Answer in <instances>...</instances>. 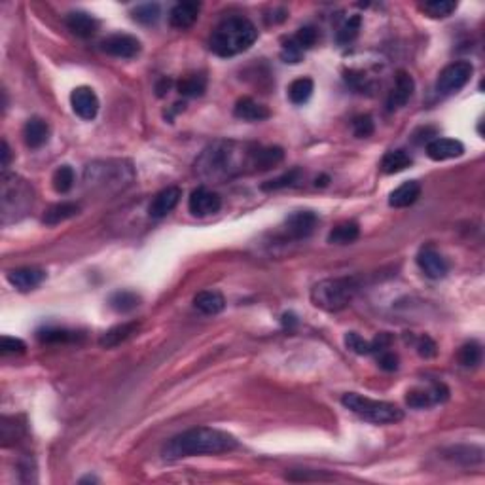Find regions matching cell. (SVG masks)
<instances>
[{
    "label": "cell",
    "mask_w": 485,
    "mask_h": 485,
    "mask_svg": "<svg viewBox=\"0 0 485 485\" xmlns=\"http://www.w3.org/2000/svg\"><path fill=\"white\" fill-rule=\"evenodd\" d=\"M258 154L260 146L218 140L203 150L196 161V169L203 179L222 182L245 171H258Z\"/></svg>",
    "instance_id": "cell-1"
},
{
    "label": "cell",
    "mask_w": 485,
    "mask_h": 485,
    "mask_svg": "<svg viewBox=\"0 0 485 485\" xmlns=\"http://www.w3.org/2000/svg\"><path fill=\"white\" fill-rule=\"evenodd\" d=\"M237 448V440L224 430L212 427L190 428L182 434H176L163 446V457L167 461H176L184 457L218 455Z\"/></svg>",
    "instance_id": "cell-2"
},
{
    "label": "cell",
    "mask_w": 485,
    "mask_h": 485,
    "mask_svg": "<svg viewBox=\"0 0 485 485\" xmlns=\"http://www.w3.org/2000/svg\"><path fill=\"white\" fill-rule=\"evenodd\" d=\"M258 38V30L246 17L235 15L218 23L209 40L210 51L218 57H233L246 51Z\"/></svg>",
    "instance_id": "cell-3"
},
{
    "label": "cell",
    "mask_w": 485,
    "mask_h": 485,
    "mask_svg": "<svg viewBox=\"0 0 485 485\" xmlns=\"http://www.w3.org/2000/svg\"><path fill=\"white\" fill-rule=\"evenodd\" d=\"M356 290H358V283L353 277L324 279L311 289V302L322 311L338 313L353 302Z\"/></svg>",
    "instance_id": "cell-4"
},
{
    "label": "cell",
    "mask_w": 485,
    "mask_h": 485,
    "mask_svg": "<svg viewBox=\"0 0 485 485\" xmlns=\"http://www.w3.org/2000/svg\"><path fill=\"white\" fill-rule=\"evenodd\" d=\"M341 404L353 413H356L358 417H363L364 421L376 423V425H389V423H399V421L404 419V412L396 404L383 402V400L366 399V396L356 394V392L343 394Z\"/></svg>",
    "instance_id": "cell-5"
},
{
    "label": "cell",
    "mask_w": 485,
    "mask_h": 485,
    "mask_svg": "<svg viewBox=\"0 0 485 485\" xmlns=\"http://www.w3.org/2000/svg\"><path fill=\"white\" fill-rule=\"evenodd\" d=\"M0 205H2V222L6 224L8 214H14V218H17L15 212H25L29 205H33V188L23 179L4 171Z\"/></svg>",
    "instance_id": "cell-6"
},
{
    "label": "cell",
    "mask_w": 485,
    "mask_h": 485,
    "mask_svg": "<svg viewBox=\"0 0 485 485\" xmlns=\"http://www.w3.org/2000/svg\"><path fill=\"white\" fill-rule=\"evenodd\" d=\"M472 73H474V66L468 63V61H457V63H451L443 68L438 80H436V91L442 95H451L457 93L459 89H463L468 80H470Z\"/></svg>",
    "instance_id": "cell-7"
},
{
    "label": "cell",
    "mask_w": 485,
    "mask_h": 485,
    "mask_svg": "<svg viewBox=\"0 0 485 485\" xmlns=\"http://www.w3.org/2000/svg\"><path fill=\"white\" fill-rule=\"evenodd\" d=\"M319 224V218L313 210H298L294 214H290L286 220H284V235L290 237V239L300 241L309 237L315 228Z\"/></svg>",
    "instance_id": "cell-8"
},
{
    "label": "cell",
    "mask_w": 485,
    "mask_h": 485,
    "mask_svg": "<svg viewBox=\"0 0 485 485\" xmlns=\"http://www.w3.org/2000/svg\"><path fill=\"white\" fill-rule=\"evenodd\" d=\"M101 50L112 57L133 59L140 53V42L131 35H112L102 40Z\"/></svg>",
    "instance_id": "cell-9"
},
{
    "label": "cell",
    "mask_w": 485,
    "mask_h": 485,
    "mask_svg": "<svg viewBox=\"0 0 485 485\" xmlns=\"http://www.w3.org/2000/svg\"><path fill=\"white\" fill-rule=\"evenodd\" d=\"M220 207H222V199H220V196L214 194V192H210V190H207L205 186L196 188L194 192H192V196H190L188 209L194 217H199V218L209 217V214L218 212Z\"/></svg>",
    "instance_id": "cell-10"
},
{
    "label": "cell",
    "mask_w": 485,
    "mask_h": 485,
    "mask_svg": "<svg viewBox=\"0 0 485 485\" xmlns=\"http://www.w3.org/2000/svg\"><path fill=\"white\" fill-rule=\"evenodd\" d=\"M417 266L428 279H443L448 275L449 266L442 254L432 246H423L417 254Z\"/></svg>",
    "instance_id": "cell-11"
},
{
    "label": "cell",
    "mask_w": 485,
    "mask_h": 485,
    "mask_svg": "<svg viewBox=\"0 0 485 485\" xmlns=\"http://www.w3.org/2000/svg\"><path fill=\"white\" fill-rule=\"evenodd\" d=\"M71 104L76 116L82 120H93L99 112V97L91 87L80 86L71 93Z\"/></svg>",
    "instance_id": "cell-12"
},
{
    "label": "cell",
    "mask_w": 485,
    "mask_h": 485,
    "mask_svg": "<svg viewBox=\"0 0 485 485\" xmlns=\"http://www.w3.org/2000/svg\"><path fill=\"white\" fill-rule=\"evenodd\" d=\"M448 396H449V391L446 385L432 383V389H430V391H419V389H413V391L408 392L405 402H408L410 408L423 410V408H430V405L438 404V402H446Z\"/></svg>",
    "instance_id": "cell-13"
},
{
    "label": "cell",
    "mask_w": 485,
    "mask_h": 485,
    "mask_svg": "<svg viewBox=\"0 0 485 485\" xmlns=\"http://www.w3.org/2000/svg\"><path fill=\"white\" fill-rule=\"evenodd\" d=\"M199 12H201V4L196 2V0L179 2V4L171 10V14H169V23H171L173 29H190V27L197 21Z\"/></svg>",
    "instance_id": "cell-14"
},
{
    "label": "cell",
    "mask_w": 485,
    "mask_h": 485,
    "mask_svg": "<svg viewBox=\"0 0 485 485\" xmlns=\"http://www.w3.org/2000/svg\"><path fill=\"white\" fill-rule=\"evenodd\" d=\"M464 154V145L457 138H432L427 145V156L434 161L453 160Z\"/></svg>",
    "instance_id": "cell-15"
},
{
    "label": "cell",
    "mask_w": 485,
    "mask_h": 485,
    "mask_svg": "<svg viewBox=\"0 0 485 485\" xmlns=\"http://www.w3.org/2000/svg\"><path fill=\"white\" fill-rule=\"evenodd\" d=\"M181 197H182V190L176 188V186H169V188L161 190L160 194H156V197H154L152 203H150V207H148V214H150L152 218H156V220L167 217V214H169V212L179 205Z\"/></svg>",
    "instance_id": "cell-16"
},
{
    "label": "cell",
    "mask_w": 485,
    "mask_h": 485,
    "mask_svg": "<svg viewBox=\"0 0 485 485\" xmlns=\"http://www.w3.org/2000/svg\"><path fill=\"white\" fill-rule=\"evenodd\" d=\"M46 279V271L38 268H19L14 269L8 273V281L10 284L17 289L19 292H30L37 286L42 284V281Z\"/></svg>",
    "instance_id": "cell-17"
},
{
    "label": "cell",
    "mask_w": 485,
    "mask_h": 485,
    "mask_svg": "<svg viewBox=\"0 0 485 485\" xmlns=\"http://www.w3.org/2000/svg\"><path fill=\"white\" fill-rule=\"evenodd\" d=\"M413 91H415V82L408 73L400 71L396 74V82H394V89L389 95V101H387V107L389 110H396L405 107L410 99L413 97Z\"/></svg>",
    "instance_id": "cell-18"
},
{
    "label": "cell",
    "mask_w": 485,
    "mask_h": 485,
    "mask_svg": "<svg viewBox=\"0 0 485 485\" xmlns=\"http://www.w3.org/2000/svg\"><path fill=\"white\" fill-rule=\"evenodd\" d=\"M65 25L68 27V30L80 38H89L93 37L95 33L99 30V21L95 19L93 15L87 14V12H82V10H76V12H71L66 14Z\"/></svg>",
    "instance_id": "cell-19"
},
{
    "label": "cell",
    "mask_w": 485,
    "mask_h": 485,
    "mask_svg": "<svg viewBox=\"0 0 485 485\" xmlns=\"http://www.w3.org/2000/svg\"><path fill=\"white\" fill-rule=\"evenodd\" d=\"M233 114L239 120H245V122H264L271 116L268 107H264L260 102H256L250 97H243L239 101L235 102V109H233Z\"/></svg>",
    "instance_id": "cell-20"
},
{
    "label": "cell",
    "mask_w": 485,
    "mask_h": 485,
    "mask_svg": "<svg viewBox=\"0 0 485 485\" xmlns=\"http://www.w3.org/2000/svg\"><path fill=\"white\" fill-rule=\"evenodd\" d=\"M23 138L29 148H40L50 138V125L42 118H30L23 127Z\"/></svg>",
    "instance_id": "cell-21"
},
{
    "label": "cell",
    "mask_w": 485,
    "mask_h": 485,
    "mask_svg": "<svg viewBox=\"0 0 485 485\" xmlns=\"http://www.w3.org/2000/svg\"><path fill=\"white\" fill-rule=\"evenodd\" d=\"M421 196V184L417 181H408L400 184L399 188L391 192L389 196V205L394 209H404L417 201Z\"/></svg>",
    "instance_id": "cell-22"
},
{
    "label": "cell",
    "mask_w": 485,
    "mask_h": 485,
    "mask_svg": "<svg viewBox=\"0 0 485 485\" xmlns=\"http://www.w3.org/2000/svg\"><path fill=\"white\" fill-rule=\"evenodd\" d=\"M137 320H131V322H123V324H118L114 328H110L107 332L102 333L101 340H99V345L104 349L118 347L120 343H123L125 340H129L133 333H137L138 330Z\"/></svg>",
    "instance_id": "cell-23"
},
{
    "label": "cell",
    "mask_w": 485,
    "mask_h": 485,
    "mask_svg": "<svg viewBox=\"0 0 485 485\" xmlns=\"http://www.w3.org/2000/svg\"><path fill=\"white\" fill-rule=\"evenodd\" d=\"M194 305L203 315H218V313L224 311L226 300L217 290H203L194 298Z\"/></svg>",
    "instance_id": "cell-24"
},
{
    "label": "cell",
    "mask_w": 485,
    "mask_h": 485,
    "mask_svg": "<svg viewBox=\"0 0 485 485\" xmlns=\"http://www.w3.org/2000/svg\"><path fill=\"white\" fill-rule=\"evenodd\" d=\"M80 212V205L78 203H57V205H51L50 209L46 210L44 214V224L48 226H57L61 222H65L68 218L76 217Z\"/></svg>",
    "instance_id": "cell-25"
},
{
    "label": "cell",
    "mask_w": 485,
    "mask_h": 485,
    "mask_svg": "<svg viewBox=\"0 0 485 485\" xmlns=\"http://www.w3.org/2000/svg\"><path fill=\"white\" fill-rule=\"evenodd\" d=\"M412 163V156L405 152V150H391V152L385 154L379 167H381V171H383L385 174H394L408 169Z\"/></svg>",
    "instance_id": "cell-26"
},
{
    "label": "cell",
    "mask_w": 485,
    "mask_h": 485,
    "mask_svg": "<svg viewBox=\"0 0 485 485\" xmlns=\"http://www.w3.org/2000/svg\"><path fill=\"white\" fill-rule=\"evenodd\" d=\"M109 304L116 313H129L140 305V296L133 290H116L110 294Z\"/></svg>",
    "instance_id": "cell-27"
},
{
    "label": "cell",
    "mask_w": 485,
    "mask_h": 485,
    "mask_svg": "<svg viewBox=\"0 0 485 485\" xmlns=\"http://www.w3.org/2000/svg\"><path fill=\"white\" fill-rule=\"evenodd\" d=\"M360 235V228L356 222H341L340 226H336L330 235H328V243H336V245H349L353 241L358 239Z\"/></svg>",
    "instance_id": "cell-28"
},
{
    "label": "cell",
    "mask_w": 485,
    "mask_h": 485,
    "mask_svg": "<svg viewBox=\"0 0 485 485\" xmlns=\"http://www.w3.org/2000/svg\"><path fill=\"white\" fill-rule=\"evenodd\" d=\"M37 338L42 343H68L80 340V333L66 328H42L37 332Z\"/></svg>",
    "instance_id": "cell-29"
},
{
    "label": "cell",
    "mask_w": 485,
    "mask_h": 485,
    "mask_svg": "<svg viewBox=\"0 0 485 485\" xmlns=\"http://www.w3.org/2000/svg\"><path fill=\"white\" fill-rule=\"evenodd\" d=\"M313 89H315V84L311 78H298L289 86V99L294 104H304L311 99Z\"/></svg>",
    "instance_id": "cell-30"
},
{
    "label": "cell",
    "mask_w": 485,
    "mask_h": 485,
    "mask_svg": "<svg viewBox=\"0 0 485 485\" xmlns=\"http://www.w3.org/2000/svg\"><path fill=\"white\" fill-rule=\"evenodd\" d=\"M176 87H179V93L184 97H199L207 89V78L203 74H190L186 78H182Z\"/></svg>",
    "instance_id": "cell-31"
},
{
    "label": "cell",
    "mask_w": 485,
    "mask_h": 485,
    "mask_svg": "<svg viewBox=\"0 0 485 485\" xmlns=\"http://www.w3.org/2000/svg\"><path fill=\"white\" fill-rule=\"evenodd\" d=\"M421 10L428 15V17H434V19H442V17H448L457 10V2H451V0H430V2H425Z\"/></svg>",
    "instance_id": "cell-32"
},
{
    "label": "cell",
    "mask_w": 485,
    "mask_h": 485,
    "mask_svg": "<svg viewBox=\"0 0 485 485\" xmlns=\"http://www.w3.org/2000/svg\"><path fill=\"white\" fill-rule=\"evenodd\" d=\"M161 8L156 2H148V4H140L133 10V19L140 25H154L160 19Z\"/></svg>",
    "instance_id": "cell-33"
},
{
    "label": "cell",
    "mask_w": 485,
    "mask_h": 485,
    "mask_svg": "<svg viewBox=\"0 0 485 485\" xmlns=\"http://www.w3.org/2000/svg\"><path fill=\"white\" fill-rule=\"evenodd\" d=\"M459 363L466 368H476L482 363V345L478 341H468L464 343L459 351Z\"/></svg>",
    "instance_id": "cell-34"
},
{
    "label": "cell",
    "mask_w": 485,
    "mask_h": 485,
    "mask_svg": "<svg viewBox=\"0 0 485 485\" xmlns=\"http://www.w3.org/2000/svg\"><path fill=\"white\" fill-rule=\"evenodd\" d=\"M51 182H53V188H55L57 194H66L68 190L73 188V184H74L73 167H68V165L59 167L57 171L53 173Z\"/></svg>",
    "instance_id": "cell-35"
},
{
    "label": "cell",
    "mask_w": 485,
    "mask_h": 485,
    "mask_svg": "<svg viewBox=\"0 0 485 485\" xmlns=\"http://www.w3.org/2000/svg\"><path fill=\"white\" fill-rule=\"evenodd\" d=\"M360 25H363V17L360 15H353L349 17L347 21L341 25V29L338 30V42L340 44H349L353 42L360 30Z\"/></svg>",
    "instance_id": "cell-36"
},
{
    "label": "cell",
    "mask_w": 485,
    "mask_h": 485,
    "mask_svg": "<svg viewBox=\"0 0 485 485\" xmlns=\"http://www.w3.org/2000/svg\"><path fill=\"white\" fill-rule=\"evenodd\" d=\"M298 176H300V169H292V171L281 174V176H277V179L264 182L260 188L264 190V192H273V190L286 188V186H292V184L298 181Z\"/></svg>",
    "instance_id": "cell-37"
},
{
    "label": "cell",
    "mask_w": 485,
    "mask_h": 485,
    "mask_svg": "<svg viewBox=\"0 0 485 485\" xmlns=\"http://www.w3.org/2000/svg\"><path fill=\"white\" fill-rule=\"evenodd\" d=\"M464 453H461V449L453 448L451 453L453 455H448L449 459L453 461H463L464 464H478L484 461V449L482 448H463Z\"/></svg>",
    "instance_id": "cell-38"
},
{
    "label": "cell",
    "mask_w": 485,
    "mask_h": 485,
    "mask_svg": "<svg viewBox=\"0 0 485 485\" xmlns=\"http://www.w3.org/2000/svg\"><path fill=\"white\" fill-rule=\"evenodd\" d=\"M345 345L356 355H372V341H366L356 332H349L345 336Z\"/></svg>",
    "instance_id": "cell-39"
},
{
    "label": "cell",
    "mask_w": 485,
    "mask_h": 485,
    "mask_svg": "<svg viewBox=\"0 0 485 485\" xmlns=\"http://www.w3.org/2000/svg\"><path fill=\"white\" fill-rule=\"evenodd\" d=\"M317 38H319V35H317V29H315V27H302L292 40H294L302 50H309V48H313V46L317 44Z\"/></svg>",
    "instance_id": "cell-40"
},
{
    "label": "cell",
    "mask_w": 485,
    "mask_h": 485,
    "mask_svg": "<svg viewBox=\"0 0 485 485\" xmlns=\"http://www.w3.org/2000/svg\"><path fill=\"white\" fill-rule=\"evenodd\" d=\"M0 351H2V355H23V353L27 351V345H25V341L17 340V338L2 336Z\"/></svg>",
    "instance_id": "cell-41"
},
{
    "label": "cell",
    "mask_w": 485,
    "mask_h": 485,
    "mask_svg": "<svg viewBox=\"0 0 485 485\" xmlns=\"http://www.w3.org/2000/svg\"><path fill=\"white\" fill-rule=\"evenodd\" d=\"M281 57H283L284 63H292V65H296V63H300L302 57H304V50H302L294 40H289V42L283 46Z\"/></svg>",
    "instance_id": "cell-42"
},
{
    "label": "cell",
    "mask_w": 485,
    "mask_h": 485,
    "mask_svg": "<svg viewBox=\"0 0 485 485\" xmlns=\"http://www.w3.org/2000/svg\"><path fill=\"white\" fill-rule=\"evenodd\" d=\"M353 133L358 138L369 137L374 133V120L369 116H356L353 120Z\"/></svg>",
    "instance_id": "cell-43"
},
{
    "label": "cell",
    "mask_w": 485,
    "mask_h": 485,
    "mask_svg": "<svg viewBox=\"0 0 485 485\" xmlns=\"http://www.w3.org/2000/svg\"><path fill=\"white\" fill-rule=\"evenodd\" d=\"M377 364L385 372H394V369L399 368V356L391 353V351H381L379 356H377Z\"/></svg>",
    "instance_id": "cell-44"
},
{
    "label": "cell",
    "mask_w": 485,
    "mask_h": 485,
    "mask_svg": "<svg viewBox=\"0 0 485 485\" xmlns=\"http://www.w3.org/2000/svg\"><path fill=\"white\" fill-rule=\"evenodd\" d=\"M415 347H417V353L421 356H425V358H432L436 355V343L428 336H421L417 343H415Z\"/></svg>",
    "instance_id": "cell-45"
},
{
    "label": "cell",
    "mask_w": 485,
    "mask_h": 485,
    "mask_svg": "<svg viewBox=\"0 0 485 485\" xmlns=\"http://www.w3.org/2000/svg\"><path fill=\"white\" fill-rule=\"evenodd\" d=\"M171 86H173V82L169 80V78H161V80L156 84V93H158V97H163V95L171 89Z\"/></svg>",
    "instance_id": "cell-46"
},
{
    "label": "cell",
    "mask_w": 485,
    "mask_h": 485,
    "mask_svg": "<svg viewBox=\"0 0 485 485\" xmlns=\"http://www.w3.org/2000/svg\"><path fill=\"white\" fill-rule=\"evenodd\" d=\"M2 169L6 171L8 165H10V160H12V150H10V146H8L6 140H2Z\"/></svg>",
    "instance_id": "cell-47"
},
{
    "label": "cell",
    "mask_w": 485,
    "mask_h": 485,
    "mask_svg": "<svg viewBox=\"0 0 485 485\" xmlns=\"http://www.w3.org/2000/svg\"><path fill=\"white\" fill-rule=\"evenodd\" d=\"M283 324L284 326H292V324H296V317L292 315V313H286L283 317Z\"/></svg>",
    "instance_id": "cell-48"
},
{
    "label": "cell",
    "mask_w": 485,
    "mask_h": 485,
    "mask_svg": "<svg viewBox=\"0 0 485 485\" xmlns=\"http://www.w3.org/2000/svg\"><path fill=\"white\" fill-rule=\"evenodd\" d=\"M328 184V176H320V179H317V186H326Z\"/></svg>",
    "instance_id": "cell-49"
},
{
    "label": "cell",
    "mask_w": 485,
    "mask_h": 485,
    "mask_svg": "<svg viewBox=\"0 0 485 485\" xmlns=\"http://www.w3.org/2000/svg\"><path fill=\"white\" fill-rule=\"evenodd\" d=\"M86 482H91V484H93V482H97V478H93V476H87V478L80 479V484H86Z\"/></svg>",
    "instance_id": "cell-50"
}]
</instances>
